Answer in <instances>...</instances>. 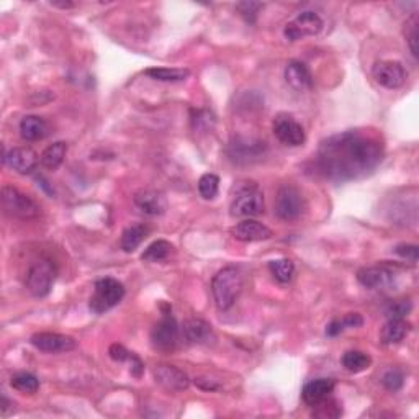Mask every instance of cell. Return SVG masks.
Here are the masks:
<instances>
[{"mask_svg": "<svg viewBox=\"0 0 419 419\" xmlns=\"http://www.w3.org/2000/svg\"><path fill=\"white\" fill-rule=\"evenodd\" d=\"M220 190V177L215 174H203L199 180V194L201 199L213 200Z\"/></svg>", "mask_w": 419, "mask_h": 419, "instance_id": "obj_30", "label": "cell"}, {"mask_svg": "<svg viewBox=\"0 0 419 419\" xmlns=\"http://www.w3.org/2000/svg\"><path fill=\"white\" fill-rule=\"evenodd\" d=\"M334 386L336 384L333 379H317L309 382V384L303 386V391H302L303 401L307 403L308 406H317L321 401H324L326 398L331 396Z\"/></svg>", "mask_w": 419, "mask_h": 419, "instance_id": "obj_20", "label": "cell"}, {"mask_svg": "<svg viewBox=\"0 0 419 419\" xmlns=\"http://www.w3.org/2000/svg\"><path fill=\"white\" fill-rule=\"evenodd\" d=\"M144 74L159 82H180L187 79L190 71L182 67H151V69H146Z\"/></svg>", "mask_w": 419, "mask_h": 419, "instance_id": "obj_25", "label": "cell"}, {"mask_svg": "<svg viewBox=\"0 0 419 419\" xmlns=\"http://www.w3.org/2000/svg\"><path fill=\"white\" fill-rule=\"evenodd\" d=\"M195 385L201 388V390L205 391H216L220 390V385L215 384L213 380H208V379H203V377H199V379H195Z\"/></svg>", "mask_w": 419, "mask_h": 419, "instance_id": "obj_38", "label": "cell"}, {"mask_svg": "<svg viewBox=\"0 0 419 419\" xmlns=\"http://www.w3.org/2000/svg\"><path fill=\"white\" fill-rule=\"evenodd\" d=\"M236 194L231 201V215L237 218H252L264 213V194L262 190L252 182H241L237 184Z\"/></svg>", "mask_w": 419, "mask_h": 419, "instance_id": "obj_3", "label": "cell"}, {"mask_svg": "<svg viewBox=\"0 0 419 419\" xmlns=\"http://www.w3.org/2000/svg\"><path fill=\"white\" fill-rule=\"evenodd\" d=\"M172 244L165 240H158L149 244L144 252L141 254V259L144 262H161L169 257L170 252H172Z\"/></svg>", "mask_w": 419, "mask_h": 419, "instance_id": "obj_27", "label": "cell"}, {"mask_svg": "<svg viewBox=\"0 0 419 419\" xmlns=\"http://www.w3.org/2000/svg\"><path fill=\"white\" fill-rule=\"evenodd\" d=\"M411 324L406 321L405 318H393L388 319L386 324L382 328L380 333V341L382 344L385 346H393L400 344L403 339L410 334Z\"/></svg>", "mask_w": 419, "mask_h": 419, "instance_id": "obj_21", "label": "cell"}, {"mask_svg": "<svg viewBox=\"0 0 419 419\" xmlns=\"http://www.w3.org/2000/svg\"><path fill=\"white\" fill-rule=\"evenodd\" d=\"M272 131L278 141L285 144V146H302L307 141L303 126L288 113H281V115L273 118Z\"/></svg>", "mask_w": 419, "mask_h": 419, "instance_id": "obj_10", "label": "cell"}, {"mask_svg": "<svg viewBox=\"0 0 419 419\" xmlns=\"http://www.w3.org/2000/svg\"><path fill=\"white\" fill-rule=\"evenodd\" d=\"M372 76L385 89L395 90L406 82V69L398 61H379L372 69Z\"/></svg>", "mask_w": 419, "mask_h": 419, "instance_id": "obj_11", "label": "cell"}, {"mask_svg": "<svg viewBox=\"0 0 419 419\" xmlns=\"http://www.w3.org/2000/svg\"><path fill=\"white\" fill-rule=\"evenodd\" d=\"M384 159V144L377 138L348 131L333 136L319 146V172L334 182L360 179L377 169Z\"/></svg>", "mask_w": 419, "mask_h": 419, "instance_id": "obj_1", "label": "cell"}, {"mask_svg": "<svg viewBox=\"0 0 419 419\" xmlns=\"http://www.w3.org/2000/svg\"><path fill=\"white\" fill-rule=\"evenodd\" d=\"M56 278V268L53 264L46 259L35 261L30 266L27 277H25V287L36 298H43L51 292Z\"/></svg>", "mask_w": 419, "mask_h": 419, "instance_id": "obj_6", "label": "cell"}, {"mask_svg": "<svg viewBox=\"0 0 419 419\" xmlns=\"http://www.w3.org/2000/svg\"><path fill=\"white\" fill-rule=\"evenodd\" d=\"M149 232H151L149 231V228L144 225H133L126 228L122 235V241H120L122 249L125 252L136 251L138 247L141 246V242L149 236Z\"/></svg>", "mask_w": 419, "mask_h": 419, "instance_id": "obj_23", "label": "cell"}, {"mask_svg": "<svg viewBox=\"0 0 419 419\" xmlns=\"http://www.w3.org/2000/svg\"><path fill=\"white\" fill-rule=\"evenodd\" d=\"M232 236H235V240L242 242H256L271 240L272 231L266 225L249 218L240 221V223L232 228Z\"/></svg>", "mask_w": 419, "mask_h": 419, "instance_id": "obj_17", "label": "cell"}, {"mask_svg": "<svg viewBox=\"0 0 419 419\" xmlns=\"http://www.w3.org/2000/svg\"><path fill=\"white\" fill-rule=\"evenodd\" d=\"M4 163L13 169L18 174H30L36 169L40 163L38 154L33 148L30 146H20L10 149L8 153L4 154Z\"/></svg>", "mask_w": 419, "mask_h": 419, "instance_id": "obj_15", "label": "cell"}, {"mask_svg": "<svg viewBox=\"0 0 419 419\" xmlns=\"http://www.w3.org/2000/svg\"><path fill=\"white\" fill-rule=\"evenodd\" d=\"M129 360H131V367H129V372H131V374H133L134 377H141L143 370H144L143 362L139 360L138 357L134 355V354H131V357H129Z\"/></svg>", "mask_w": 419, "mask_h": 419, "instance_id": "obj_40", "label": "cell"}, {"mask_svg": "<svg viewBox=\"0 0 419 419\" xmlns=\"http://www.w3.org/2000/svg\"><path fill=\"white\" fill-rule=\"evenodd\" d=\"M51 5H53V7H58V8H64V10L74 8V4L72 2H51Z\"/></svg>", "mask_w": 419, "mask_h": 419, "instance_id": "obj_42", "label": "cell"}, {"mask_svg": "<svg viewBox=\"0 0 419 419\" xmlns=\"http://www.w3.org/2000/svg\"><path fill=\"white\" fill-rule=\"evenodd\" d=\"M357 281L362 287L370 288V290H385L395 282V272L386 266L362 267L357 272Z\"/></svg>", "mask_w": 419, "mask_h": 419, "instance_id": "obj_14", "label": "cell"}, {"mask_svg": "<svg viewBox=\"0 0 419 419\" xmlns=\"http://www.w3.org/2000/svg\"><path fill=\"white\" fill-rule=\"evenodd\" d=\"M285 81L293 90L305 92L313 87V76L307 64L300 61H290L285 67Z\"/></svg>", "mask_w": 419, "mask_h": 419, "instance_id": "obj_19", "label": "cell"}, {"mask_svg": "<svg viewBox=\"0 0 419 419\" xmlns=\"http://www.w3.org/2000/svg\"><path fill=\"white\" fill-rule=\"evenodd\" d=\"M10 385H12L13 390L25 393V395H35L40 390V380L33 374H28V372H18V374H15L10 379Z\"/></svg>", "mask_w": 419, "mask_h": 419, "instance_id": "obj_28", "label": "cell"}, {"mask_svg": "<svg viewBox=\"0 0 419 419\" xmlns=\"http://www.w3.org/2000/svg\"><path fill=\"white\" fill-rule=\"evenodd\" d=\"M242 290V273L237 267L228 266L211 281V293L220 312H228L236 303Z\"/></svg>", "mask_w": 419, "mask_h": 419, "instance_id": "obj_2", "label": "cell"}, {"mask_svg": "<svg viewBox=\"0 0 419 419\" xmlns=\"http://www.w3.org/2000/svg\"><path fill=\"white\" fill-rule=\"evenodd\" d=\"M179 336V324L172 317V313H170V309H167V312L163 313V318L159 319V323L154 324L151 331L153 348L161 350V353H172L177 348Z\"/></svg>", "mask_w": 419, "mask_h": 419, "instance_id": "obj_9", "label": "cell"}, {"mask_svg": "<svg viewBox=\"0 0 419 419\" xmlns=\"http://www.w3.org/2000/svg\"><path fill=\"white\" fill-rule=\"evenodd\" d=\"M48 129L45 118L36 115H27L20 122V134L25 141H40L48 134Z\"/></svg>", "mask_w": 419, "mask_h": 419, "instance_id": "obj_22", "label": "cell"}, {"mask_svg": "<svg viewBox=\"0 0 419 419\" xmlns=\"http://www.w3.org/2000/svg\"><path fill=\"white\" fill-rule=\"evenodd\" d=\"M344 331V324L341 319H334V321H331L328 324V328H326V334L329 336V338H334V336L341 334Z\"/></svg>", "mask_w": 419, "mask_h": 419, "instance_id": "obj_39", "label": "cell"}, {"mask_svg": "<svg viewBox=\"0 0 419 419\" xmlns=\"http://www.w3.org/2000/svg\"><path fill=\"white\" fill-rule=\"evenodd\" d=\"M13 406V403L8 400L7 396L2 395V401H0V411H2V416L8 415V410Z\"/></svg>", "mask_w": 419, "mask_h": 419, "instance_id": "obj_41", "label": "cell"}, {"mask_svg": "<svg viewBox=\"0 0 419 419\" xmlns=\"http://www.w3.org/2000/svg\"><path fill=\"white\" fill-rule=\"evenodd\" d=\"M405 36L410 46L411 54L418 58V15L413 13L410 20L405 23Z\"/></svg>", "mask_w": 419, "mask_h": 419, "instance_id": "obj_32", "label": "cell"}, {"mask_svg": "<svg viewBox=\"0 0 419 419\" xmlns=\"http://www.w3.org/2000/svg\"><path fill=\"white\" fill-rule=\"evenodd\" d=\"M182 334L187 343L196 346H213L216 341L211 324L200 318L187 319L182 326Z\"/></svg>", "mask_w": 419, "mask_h": 419, "instance_id": "obj_16", "label": "cell"}, {"mask_svg": "<svg viewBox=\"0 0 419 419\" xmlns=\"http://www.w3.org/2000/svg\"><path fill=\"white\" fill-rule=\"evenodd\" d=\"M411 312V302L408 300H400V302L391 303L390 307L386 308V318L393 319V318H406V314Z\"/></svg>", "mask_w": 419, "mask_h": 419, "instance_id": "obj_33", "label": "cell"}, {"mask_svg": "<svg viewBox=\"0 0 419 419\" xmlns=\"http://www.w3.org/2000/svg\"><path fill=\"white\" fill-rule=\"evenodd\" d=\"M341 321H343V324H344V329H348V328H360L362 324H364V319H362V317L359 313H349V314H346V317L341 319Z\"/></svg>", "mask_w": 419, "mask_h": 419, "instance_id": "obj_37", "label": "cell"}, {"mask_svg": "<svg viewBox=\"0 0 419 419\" xmlns=\"http://www.w3.org/2000/svg\"><path fill=\"white\" fill-rule=\"evenodd\" d=\"M268 271H271V273L277 282L288 283L293 278L295 264L287 257L276 259V261L268 262Z\"/></svg>", "mask_w": 419, "mask_h": 419, "instance_id": "obj_29", "label": "cell"}, {"mask_svg": "<svg viewBox=\"0 0 419 419\" xmlns=\"http://www.w3.org/2000/svg\"><path fill=\"white\" fill-rule=\"evenodd\" d=\"M343 367L350 374H360L367 370L372 364V359L369 354L360 353V350H349L343 355Z\"/></svg>", "mask_w": 419, "mask_h": 419, "instance_id": "obj_26", "label": "cell"}, {"mask_svg": "<svg viewBox=\"0 0 419 419\" xmlns=\"http://www.w3.org/2000/svg\"><path fill=\"white\" fill-rule=\"evenodd\" d=\"M134 205L143 211L144 215L149 216H159L164 215L167 210V200L164 194L158 190H141L134 195Z\"/></svg>", "mask_w": 419, "mask_h": 419, "instance_id": "obj_18", "label": "cell"}, {"mask_svg": "<svg viewBox=\"0 0 419 419\" xmlns=\"http://www.w3.org/2000/svg\"><path fill=\"white\" fill-rule=\"evenodd\" d=\"M2 206L5 213L20 220H32L40 215V206L27 194L20 192L12 185L2 187Z\"/></svg>", "mask_w": 419, "mask_h": 419, "instance_id": "obj_5", "label": "cell"}, {"mask_svg": "<svg viewBox=\"0 0 419 419\" xmlns=\"http://www.w3.org/2000/svg\"><path fill=\"white\" fill-rule=\"evenodd\" d=\"M236 8L240 10V13L242 15V18H244L246 22L254 23L259 8H262V4H259V2H241V4L236 5Z\"/></svg>", "mask_w": 419, "mask_h": 419, "instance_id": "obj_34", "label": "cell"}, {"mask_svg": "<svg viewBox=\"0 0 419 419\" xmlns=\"http://www.w3.org/2000/svg\"><path fill=\"white\" fill-rule=\"evenodd\" d=\"M324 27L323 18L319 17V13L313 12V10H305V12L298 13L297 17H293L290 22L283 28V35L288 41H298L303 38H309V36H317L321 33Z\"/></svg>", "mask_w": 419, "mask_h": 419, "instance_id": "obj_8", "label": "cell"}, {"mask_svg": "<svg viewBox=\"0 0 419 419\" xmlns=\"http://www.w3.org/2000/svg\"><path fill=\"white\" fill-rule=\"evenodd\" d=\"M30 343L41 353L48 354L71 353L77 348V341L74 338L59 333H36L32 336Z\"/></svg>", "mask_w": 419, "mask_h": 419, "instance_id": "obj_12", "label": "cell"}, {"mask_svg": "<svg viewBox=\"0 0 419 419\" xmlns=\"http://www.w3.org/2000/svg\"><path fill=\"white\" fill-rule=\"evenodd\" d=\"M66 153H67V144L64 141H56L45 149L43 154L40 156V163L45 169L56 170L59 169L61 164H63Z\"/></svg>", "mask_w": 419, "mask_h": 419, "instance_id": "obj_24", "label": "cell"}, {"mask_svg": "<svg viewBox=\"0 0 419 419\" xmlns=\"http://www.w3.org/2000/svg\"><path fill=\"white\" fill-rule=\"evenodd\" d=\"M154 380L161 385L164 390L170 393L185 391L190 386V379L184 370L177 369L175 365L161 364L154 369Z\"/></svg>", "mask_w": 419, "mask_h": 419, "instance_id": "obj_13", "label": "cell"}, {"mask_svg": "<svg viewBox=\"0 0 419 419\" xmlns=\"http://www.w3.org/2000/svg\"><path fill=\"white\" fill-rule=\"evenodd\" d=\"M125 297V287L117 278L105 277L95 282L94 295L89 300V308L92 313L102 314L117 307Z\"/></svg>", "mask_w": 419, "mask_h": 419, "instance_id": "obj_4", "label": "cell"}, {"mask_svg": "<svg viewBox=\"0 0 419 419\" xmlns=\"http://www.w3.org/2000/svg\"><path fill=\"white\" fill-rule=\"evenodd\" d=\"M307 201L295 185H282L276 196V215L283 221H295L305 213Z\"/></svg>", "mask_w": 419, "mask_h": 419, "instance_id": "obj_7", "label": "cell"}, {"mask_svg": "<svg viewBox=\"0 0 419 419\" xmlns=\"http://www.w3.org/2000/svg\"><path fill=\"white\" fill-rule=\"evenodd\" d=\"M382 384H384L388 391L395 393L398 390H401L403 385H405V375H403L401 370L390 369L385 372L384 377H382Z\"/></svg>", "mask_w": 419, "mask_h": 419, "instance_id": "obj_31", "label": "cell"}, {"mask_svg": "<svg viewBox=\"0 0 419 419\" xmlns=\"http://www.w3.org/2000/svg\"><path fill=\"white\" fill-rule=\"evenodd\" d=\"M395 252L401 259H406V261H410L413 264L418 262L419 249H418L416 244H400V246H396Z\"/></svg>", "mask_w": 419, "mask_h": 419, "instance_id": "obj_35", "label": "cell"}, {"mask_svg": "<svg viewBox=\"0 0 419 419\" xmlns=\"http://www.w3.org/2000/svg\"><path fill=\"white\" fill-rule=\"evenodd\" d=\"M108 354L115 362H125L129 360V357H131V353L123 348L122 344H112L110 349H108Z\"/></svg>", "mask_w": 419, "mask_h": 419, "instance_id": "obj_36", "label": "cell"}]
</instances>
